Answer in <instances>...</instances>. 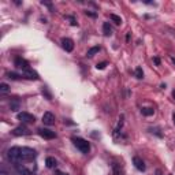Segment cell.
<instances>
[{"mask_svg": "<svg viewBox=\"0 0 175 175\" xmlns=\"http://www.w3.org/2000/svg\"><path fill=\"white\" fill-rule=\"evenodd\" d=\"M43 123L47 126H52L55 123V115L52 112H45L43 115Z\"/></svg>", "mask_w": 175, "mask_h": 175, "instance_id": "7", "label": "cell"}, {"mask_svg": "<svg viewBox=\"0 0 175 175\" xmlns=\"http://www.w3.org/2000/svg\"><path fill=\"white\" fill-rule=\"evenodd\" d=\"M171 60H172V63H174V64H175V58H172V59H171Z\"/></svg>", "mask_w": 175, "mask_h": 175, "instance_id": "28", "label": "cell"}, {"mask_svg": "<svg viewBox=\"0 0 175 175\" xmlns=\"http://www.w3.org/2000/svg\"><path fill=\"white\" fill-rule=\"evenodd\" d=\"M172 97H174V99H175V90H174V92H172Z\"/></svg>", "mask_w": 175, "mask_h": 175, "instance_id": "29", "label": "cell"}, {"mask_svg": "<svg viewBox=\"0 0 175 175\" xmlns=\"http://www.w3.org/2000/svg\"><path fill=\"white\" fill-rule=\"evenodd\" d=\"M45 164H47L48 168H54V167L56 166V160H55L54 157H47V160H45Z\"/></svg>", "mask_w": 175, "mask_h": 175, "instance_id": "13", "label": "cell"}, {"mask_svg": "<svg viewBox=\"0 0 175 175\" xmlns=\"http://www.w3.org/2000/svg\"><path fill=\"white\" fill-rule=\"evenodd\" d=\"M15 168L21 175H33V171L36 170V164H33L32 162H21L15 164Z\"/></svg>", "mask_w": 175, "mask_h": 175, "instance_id": "2", "label": "cell"}, {"mask_svg": "<svg viewBox=\"0 0 175 175\" xmlns=\"http://www.w3.org/2000/svg\"><path fill=\"white\" fill-rule=\"evenodd\" d=\"M29 133H30V131H29V129L25 127V126H18V127H15V129H14V131H13V134H14V136H17V137L28 136Z\"/></svg>", "mask_w": 175, "mask_h": 175, "instance_id": "9", "label": "cell"}, {"mask_svg": "<svg viewBox=\"0 0 175 175\" xmlns=\"http://www.w3.org/2000/svg\"><path fill=\"white\" fill-rule=\"evenodd\" d=\"M133 163H134V166H136V168L138 170V171H145V163H144V160L138 157V156H136V157L133 159Z\"/></svg>", "mask_w": 175, "mask_h": 175, "instance_id": "10", "label": "cell"}, {"mask_svg": "<svg viewBox=\"0 0 175 175\" xmlns=\"http://www.w3.org/2000/svg\"><path fill=\"white\" fill-rule=\"evenodd\" d=\"M103 33H104V36H107V37L112 34V28L110 26L108 22H106V23L103 25Z\"/></svg>", "mask_w": 175, "mask_h": 175, "instance_id": "12", "label": "cell"}, {"mask_svg": "<svg viewBox=\"0 0 175 175\" xmlns=\"http://www.w3.org/2000/svg\"><path fill=\"white\" fill-rule=\"evenodd\" d=\"M136 77L138 78V80H142V78H144V71H142V69H141V67H137V69H136Z\"/></svg>", "mask_w": 175, "mask_h": 175, "instance_id": "18", "label": "cell"}, {"mask_svg": "<svg viewBox=\"0 0 175 175\" xmlns=\"http://www.w3.org/2000/svg\"><path fill=\"white\" fill-rule=\"evenodd\" d=\"M99 51H100V47H93V48H90V49L88 51V56H89V58H92L93 55L97 54Z\"/></svg>", "mask_w": 175, "mask_h": 175, "instance_id": "17", "label": "cell"}, {"mask_svg": "<svg viewBox=\"0 0 175 175\" xmlns=\"http://www.w3.org/2000/svg\"><path fill=\"white\" fill-rule=\"evenodd\" d=\"M23 75L26 77V78H29V80H39V74H37L36 71H33V70L30 69V70H28V71H25L23 73Z\"/></svg>", "mask_w": 175, "mask_h": 175, "instance_id": "11", "label": "cell"}, {"mask_svg": "<svg viewBox=\"0 0 175 175\" xmlns=\"http://www.w3.org/2000/svg\"><path fill=\"white\" fill-rule=\"evenodd\" d=\"M156 175H163V172H162V170H156Z\"/></svg>", "mask_w": 175, "mask_h": 175, "instance_id": "25", "label": "cell"}, {"mask_svg": "<svg viewBox=\"0 0 175 175\" xmlns=\"http://www.w3.org/2000/svg\"><path fill=\"white\" fill-rule=\"evenodd\" d=\"M112 170H114V175H123V171L119 167L118 163H114L112 164Z\"/></svg>", "mask_w": 175, "mask_h": 175, "instance_id": "15", "label": "cell"}, {"mask_svg": "<svg viewBox=\"0 0 175 175\" xmlns=\"http://www.w3.org/2000/svg\"><path fill=\"white\" fill-rule=\"evenodd\" d=\"M155 110L153 108H148V107H145V108H141V114L145 115V116H151V115H153Z\"/></svg>", "mask_w": 175, "mask_h": 175, "instance_id": "14", "label": "cell"}, {"mask_svg": "<svg viewBox=\"0 0 175 175\" xmlns=\"http://www.w3.org/2000/svg\"><path fill=\"white\" fill-rule=\"evenodd\" d=\"M39 134L43 137V138H45V140H52V138H55V137H56L55 131H52V130H49V129H40Z\"/></svg>", "mask_w": 175, "mask_h": 175, "instance_id": "6", "label": "cell"}, {"mask_svg": "<svg viewBox=\"0 0 175 175\" xmlns=\"http://www.w3.org/2000/svg\"><path fill=\"white\" fill-rule=\"evenodd\" d=\"M7 75H8L10 80H21V78H22V77H19V75H18V74H15V73H8Z\"/></svg>", "mask_w": 175, "mask_h": 175, "instance_id": "21", "label": "cell"}, {"mask_svg": "<svg viewBox=\"0 0 175 175\" xmlns=\"http://www.w3.org/2000/svg\"><path fill=\"white\" fill-rule=\"evenodd\" d=\"M11 111H18V110H19V101H17V100H15V101H13V103H11Z\"/></svg>", "mask_w": 175, "mask_h": 175, "instance_id": "19", "label": "cell"}, {"mask_svg": "<svg viewBox=\"0 0 175 175\" xmlns=\"http://www.w3.org/2000/svg\"><path fill=\"white\" fill-rule=\"evenodd\" d=\"M73 142L74 145L80 149L82 153H88L89 151H90V145H89V142L86 140H84V138H78V137H74L73 138Z\"/></svg>", "mask_w": 175, "mask_h": 175, "instance_id": "3", "label": "cell"}, {"mask_svg": "<svg viewBox=\"0 0 175 175\" xmlns=\"http://www.w3.org/2000/svg\"><path fill=\"white\" fill-rule=\"evenodd\" d=\"M8 90H10V86L7 84H2V85H0V92H2V93H6Z\"/></svg>", "mask_w": 175, "mask_h": 175, "instance_id": "20", "label": "cell"}, {"mask_svg": "<svg viewBox=\"0 0 175 175\" xmlns=\"http://www.w3.org/2000/svg\"><path fill=\"white\" fill-rule=\"evenodd\" d=\"M62 47L63 49H64L66 52H71L74 49V43L71 39H63L62 40Z\"/></svg>", "mask_w": 175, "mask_h": 175, "instance_id": "8", "label": "cell"}, {"mask_svg": "<svg viewBox=\"0 0 175 175\" xmlns=\"http://www.w3.org/2000/svg\"><path fill=\"white\" fill-rule=\"evenodd\" d=\"M172 122H174V125H175V112L172 114Z\"/></svg>", "mask_w": 175, "mask_h": 175, "instance_id": "26", "label": "cell"}, {"mask_svg": "<svg viewBox=\"0 0 175 175\" xmlns=\"http://www.w3.org/2000/svg\"><path fill=\"white\" fill-rule=\"evenodd\" d=\"M106 66H107V62H101V63H99L97 66V70H103V69H106Z\"/></svg>", "mask_w": 175, "mask_h": 175, "instance_id": "22", "label": "cell"}, {"mask_svg": "<svg viewBox=\"0 0 175 175\" xmlns=\"http://www.w3.org/2000/svg\"><path fill=\"white\" fill-rule=\"evenodd\" d=\"M110 18H111V21H114L116 25H121V23H122V18L118 17V15H115V14H111Z\"/></svg>", "mask_w": 175, "mask_h": 175, "instance_id": "16", "label": "cell"}, {"mask_svg": "<svg viewBox=\"0 0 175 175\" xmlns=\"http://www.w3.org/2000/svg\"><path fill=\"white\" fill-rule=\"evenodd\" d=\"M153 60H155V63H156V64H157V66L160 64V59H159V58H155Z\"/></svg>", "mask_w": 175, "mask_h": 175, "instance_id": "23", "label": "cell"}, {"mask_svg": "<svg viewBox=\"0 0 175 175\" xmlns=\"http://www.w3.org/2000/svg\"><path fill=\"white\" fill-rule=\"evenodd\" d=\"M37 156V152L33 148H28V147H18V163L21 162H33ZM17 164V163H15Z\"/></svg>", "mask_w": 175, "mask_h": 175, "instance_id": "1", "label": "cell"}, {"mask_svg": "<svg viewBox=\"0 0 175 175\" xmlns=\"http://www.w3.org/2000/svg\"><path fill=\"white\" fill-rule=\"evenodd\" d=\"M15 66L18 67L19 70H22V73L28 71V70H30V67H29V63L25 60V59L22 58H17L15 59Z\"/></svg>", "mask_w": 175, "mask_h": 175, "instance_id": "5", "label": "cell"}, {"mask_svg": "<svg viewBox=\"0 0 175 175\" xmlns=\"http://www.w3.org/2000/svg\"><path fill=\"white\" fill-rule=\"evenodd\" d=\"M0 175H8V172L4 171V170H2V171H0Z\"/></svg>", "mask_w": 175, "mask_h": 175, "instance_id": "24", "label": "cell"}, {"mask_svg": "<svg viewBox=\"0 0 175 175\" xmlns=\"http://www.w3.org/2000/svg\"><path fill=\"white\" fill-rule=\"evenodd\" d=\"M58 175H67V174H64V172H58Z\"/></svg>", "mask_w": 175, "mask_h": 175, "instance_id": "27", "label": "cell"}, {"mask_svg": "<svg viewBox=\"0 0 175 175\" xmlns=\"http://www.w3.org/2000/svg\"><path fill=\"white\" fill-rule=\"evenodd\" d=\"M17 118L19 119L21 122H23V123H34L36 122V116L29 112H19L17 115Z\"/></svg>", "mask_w": 175, "mask_h": 175, "instance_id": "4", "label": "cell"}]
</instances>
